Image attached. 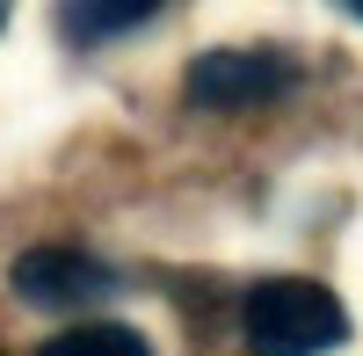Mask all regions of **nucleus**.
I'll return each instance as SVG.
<instances>
[{
  "label": "nucleus",
  "mask_w": 363,
  "mask_h": 356,
  "mask_svg": "<svg viewBox=\"0 0 363 356\" xmlns=\"http://www.w3.org/2000/svg\"><path fill=\"white\" fill-rule=\"evenodd\" d=\"M240 328H247L255 356H327V349L349 342V313L313 277H269V284L247 291Z\"/></svg>",
  "instance_id": "obj_1"
},
{
  "label": "nucleus",
  "mask_w": 363,
  "mask_h": 356,
  "mask_svg": "<svg viewBox=\"0 0 363 356\" xmlns=\"http://www.w3.org/2000/svg\"><path fill=\"white\" fill-rule=\"evenodd\" d=\"M291 80H298V66H291L284 51H240V44H225V51H196V58H189L182 95H189V109H218V116H233V109L277 102Z\"/></svg>",
  "instance_id": "obj_2"
},
{
  "label": "nucleus",
  "mask_w": 363,
  "mask_h": 356,
  "mask_svg": "<svg viewBox=\"0 0 363 356\" xmlns=\"http://www.w3.org/2000/svg\"><path fill=\"white\" fill-rule=\"evenodd\" d=\"M8 284L29 306H87V299L109 291V269L95 255H80V247H22L8 262Z\"/></svg>",
  "instance_id": "obj_3"
},
{
  "label": "nucleus",
  "mask_w": 363,
  "mask_h": 356,
  "mask_svg": "<svg viewBox=\"0 0 363 356\" xmlns=\"http://www.w3.org/2000/svg\"><path fill=\"white\" fill-rule=\"evenodd\" d=\"M153 15H160V0H66V8H58V37L73 51H87V44L131 37V29L153 22Z\"/></svg>",
  "instance_id": "obj_4"
},
{
  "label": "nucleus",
  "mask_w": 363,
  "mask_h": 356,
  "mask_svg": "<svg viewBox=\"0 0 363 356\" xmlns=\"http://www.w3.org/2000/svg\"><path fill=\"white\" fill-rule=\"evenodd\" d=\"M37 356H153V349H145V335L124 328V320H87V328L51 335Z\"/></svg>",
  "instance_id": "obj_5"
},
{
  "label": "nucleus",
  "mask_w": 363,
  "mask_h": 356,
  "mask_svg": "<svg viewBox=\"0 0 363 356\" xmlns=\"http://www.w3.org/2000/svg\"><path fill=\"white\" fill-rule=\"evenodd\" d=\"M349 15H363V0H349Z\"/></svg>",
  "instance_id": "obj_6"
},
{
  "label": "nucleus",
  "mask_w": 363,
  "mask_h": 356,
  "mask_svg": "<svg viewBox=\"0 0 363 356\" xmlns=\"http://www.w3.org/2000/svg\"><path fill=\"white\" fill-rule=\"evenodd\" d=\"M0 22H8V0H0Z\"/></svg>",
  "instance_id": "obj_7"
}]
</instances>
